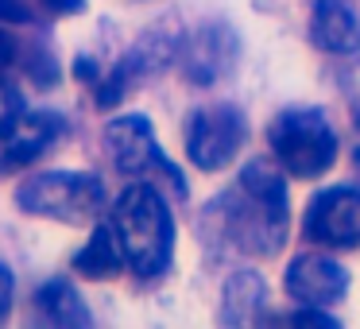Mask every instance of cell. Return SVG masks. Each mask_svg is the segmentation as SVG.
Wrapping results in <instances>:
<instances>
[{
	"mask_svg": "<svg viewBox=\"0 0 360 329\" xmlns=\"http://www.w3.org/2000/svg\"><path fill=\"white\" fill-rule=\"evenodd\" d=\"M221 236L248 256H271L287 240V182L279 167L256 159L240 171V182L217 202Z\"/></svg>",
	"mask_w": 360,
	"mask_h": 329,
	"instance_id": "1",
	"label": "cell"
},
{
	"mask_svg": "<svg viewBox=\"0 0 360 329\" xmlns=\"http://www.w3.org/2000/svg\"><path fill=\"white\" fill-rule=\"evenodd\" d=\"M112 228H117L124 259L136 275L151 279V275L167 271L174 252V221L155 186H148V182L128 186L112 205Z\"/></svg>",
	"mask_w": 360,
	"mask_h": 329,
	"instance_id": "2",
	"label": "cell"
},
{
	"mask_svg": "<svg viewBox=\"0 0 360 329\" xmlns=\"http://www.w3.org/2000/svg\"><path fill=\"white\" fill-rule=\"evenodd\" d=\"M16 202L32 217L63 221V225H86L101 213L105 205V186L101 179L82 171H43L32 174L16 190Z\"/></svg>",
	"mask_w": 360,
	"mask_h": 329,
	"instance_id": "3",
	"label": "cell"
},
{
	"mask_svg": "<svg viewBox=\"0 0 360 329\" xmlns=\"http://www.w3.org/2000/svg\"><path fill=\"white\" fill-rule=\"evenodd\" d=\"M271 151L279 167L295 179H318L337 159V132L329 128L326 112L318 109H287L271 120Z\"/></svg>",
	"mask_w": 360,
	"mask_h": 329,
	"instance_id": "4",
	"label": "cell"
},
{
	"mask_svg": "<svg viewBox=\"0 0 360 329\" xmlns=\"http://www.w3.org/2000/svg\"><path fill=\"white\" fill-rule=\"evenodd\" d=\"M244 136H248V124H244L240 109H233V105L198 109L186 124V155L202 171H221L244 148Z\"/></svg>",
	"mask_w": 360,
	"mask_h": 329,
	"instance_id": "5",
	"label": "cell"
},
{
	"mask_svg": "<svg viewBox=\"0 0 360 329\" xmlns=\"http://www.w3.org/2000/svg\"><path fill=\"white\" fill-rule=\"evenodd\" d=\"M105 143H109V155H112V163H117L120 174L163 171L167 179L182 190L179 171L167 163V155L159 151V143H155V132H151V124L143 117H136V112L132 117H117L109 128H105Z\"/></svg>",
	"mask_w": 360,
	"mask_h": 329,
	"instance_id": "6",
	"label": "cell"
},
{
	"mask_svg": "<svg viewBox=\"0 0 360 329\" xmlns=\"http://www.w3.org/2000/svg\"><path fill=\"white\" fill-rule=\"evenodd\" d=\"M58 136H63V117L58 112L24 109L20 117H12L0 128V174H16L24 167H32Z\"/></svg>",
	"mask_w": 360,
	"mask_h": 329,
	"instance_id": "7",
	"label": "cell"
},
{
	"mask_svg": "<svg viewBox=\"0 0 360 329\" xmlns=\"http://www.w3.org/2000/svg\"><path fill=\"white\" fill-rule=\"evenodd\" d=\"M306 236L329 248H356L360 244V194L356 190H326L306 209Z\"/></svg>",
	"mask_w": 360,
	"mask_h": 329,
	"instance_id": "8",
	"label": "cell"
},
{
	"mask_svg": "<svg viewBox=\"0 0 360 329\" xmlns=\"http://www.w3.org/2000/svg\"><path fill=\"white\" fill-rule=\"evenodd\" d=\"M345 290H349V275L329 256H298L287 267V295L302 306L341 302Z\"/></svg>",
	"mask_w": 360,
	"mask_h": 329,
	"instance_id": "9",
	"label": "cell"
},
{
	"mask_svg": "<svg viewBox=\"0 0 360 329\" xmlns=\"http://www.w3.org/2000/svg\"><path fill=\"white\" fill-rule=\"evenodd\" d=\"M310 35L329 55H356L360 51V20L345 0H318L314 4Z\"/></svg>",
	"mask_w": 360,
	"mask_h": 329,
	"instance_id": "10",
	"label": "cell"
},
{
	"mask_svg": "<svg viewBox=\"0 0 360 329\" xmlns=\"http://www.w3.org/2000/svg\"><path fill=\"white\" fill-rule=\"evenodd\" d=\"M120 264H128V259H124V248H120V236L112 228V221L109 225H97L94 236L86 240V248L74 256V267L86 279H112L120 271Z\"/></svg>",
	"mask_w": 360,
	"mask_h": 329,
	"instance_id": "11",
	"label": "cell"
},
{
	"mask_svg": "<svg viewBox=\"0 0 360 329\" xmlns=\"http://www.w3.org/2000/svg\"><path fill=\"white\" fill-rule=\"evenodd\" d=\"M35 321H43V325H89V310L82 306L70 283L55 279L35 295Z\"/></svg>",
	"mask_w": 360,
	"mask_h": 329,
	"instance_id": "12",
	"label": "cell"
},
{
	"mask_svg": "<svg viewBox=\"0 0 360 329\" xmlns=\"http://www.w3.org/2000/svg\"><path fill=\"white\" fill-rule=\"evenodd\" d=\"M213 39H217V32L194 39V43H190V51H186V58H190L186 70H190V78H194L198 86H210L221 70H229V55H221L225 47H213Z\"/></svg>",
	"mask_w": 360,
	"mask_h": 329,
	"instance_id": "13",
	"label": "cell"
},
{
	"mask_svg": "<svg viewBox=\"0 0 360 329\" xmlns=\"http://www.w3.org/2000/svg\"><path fill=\"white\" fill-rule=\"evenodd\" d=\"M24 112V97H20V89L12 86V82H4V74H0V128L8 124L12 117H20Z\"/></svg>",
	"mask_w": 360,
	"mask_h": 329,
	"instance_id": "14",
	"label": "cell"
},
{
	"mask_svg": "<svg viewBox=\"0 0 360 329\" xmlns=\"http://www.w3.org/2000/svg\"><path fill=\"white\" fill-rule=\"evenodd\" d=\"M0 20H8V24H27L32 12H27L24 0H0Z\"/></svg>",
	"mask_w": 360,
	"mask_h": 329,
	"instance_id": "15",
	"label": "cell"
},
{
	"mask_svg": "<svg viewBox=\"0 0 360 329\" xmlns=\"http://www.w3.org/2000/svg\"><path fill=\"white\" fill-rule=\"evenodd\" d=\"M12 287H16V283H12V271L0 267V321L8 318V310H12Z\"/></svg>",
	"mask_w": 360,
	"mask_h": 329,
	"instance_id": "16",
	"label": "cell"
},
{
	"mask_svg": "<svg viewBox=\"0 0 360 329\" xmlns=\"http://www.w3.org/2000/svg\"><path fill=\"white\" fill-rule=\"evenodd\" d=\"M16 51H20V47H16V39H12V35L4 32V27H0V74H4L12 63H16Z\"/></svg>",
	"mask_w": 360,
	"mask_h": 329,
	"instance_id": "17",
	"label": "cell"
},
{
	"mask_svg": "<svg viewBox=\"0 0 360 329\" xmlns=\"http://www.w3.org/2000/svg\"><path fill=\"white\" fill-rule=\"evenodd\" d=\"M43 4H47L55 16H66V12H82V4H86V0H43Z\"/></svg>",
	"mask_w": 360,
	"mask_h": 329,
	"instance_id": "18",
	"label": "cell"
},
{
	"mask_svg": "<svg viewBox=\"0 0 360 329\" xmlns=\"http://www.w3.org/2000/svg\"><path fill=\"white\" fill-rule=\"evenodd\" d=\"M356 124H360V117H356Z\"/></svg>",
	"mask_w": 360,
	"mask_h": 329,
	"instance_id": "19",
	"label": "cell"
}]
</instances>
